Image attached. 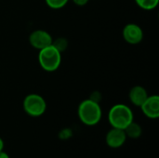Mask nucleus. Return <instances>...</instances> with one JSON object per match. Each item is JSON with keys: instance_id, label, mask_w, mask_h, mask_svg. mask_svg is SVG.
Instances as JSON below:
<instances>
[{"instance_id": "obj_1", "label": "nucleus", "mask_w": 159, "mask_h": 158, "mask_svg": "<svg viewBox=\"0 0 159 158\" xmlns=\"http://www.w3.org/2000/svg\"><path fill=\"white\" fill-rule=\"evenodd\" d=\"M77 114L81 122L87 126L97 125L102 115L99 102H96L90 99L85 100L79 104Z\"/></svg>"}, {"instance_id": "obj_2", "label": "nucleus", "mask_w": 159, "mask_h": 158, "mask_svg": "<svg viewBox=\"0 0 159 158\" xmlns=\"http://www.w3.org/2000/svg\"><path fill=\"white\" fill-rule=\"evenodd\" d=\"M108 119L113 128L125 129L133 121V113L126 104H116L110 109Z\"/></svg>"}, {"instance_id": "obj_3", "label": "nucleus", "mask_w": 159, "mask_h": 158, "mask_svg": "<svg viewBox=\"0 0 159 158\" xmlns=\"http://www.w3.org/2000/svg\"><path fill=\"white\" fill-rule=\"evenodd\" d=\"M38 61L43 70L47 72H54L61 65V53L53 45H50L39 50Z\"/></svg>"}, {"instance_id": "obj_4", "label": "nucleus", "mask_w": 159, "mask_h": 158, "mask_svg": "<svg viewBox=\"0 0 159 158\" xmlns=\"http://www.w3.org/2000/svg\"><path fill=\"white\" fill-rule=\"evenodd\" d=\"M25 113L31 116L37 117L42 115L47 109V103L44 98L38 94H29L25 97L22 103Z\"/></svg>"}, {"instance_id": "obj_5", "label": "nucleus", "mask_w": 159, "mask_h": 158, "mask_svg": "<svg viewBox=\"0 0 159 158\" xmlns=\"http://www.w3.org/2000/svg\"><path fill=\"white\" fill-rule=\"evenodd\" d=\"M29 42L33 47L40 50L52 45L53 38L50 35V34L48 33L47 31L35 30L33 33H31L29 36Z\"/></svg>"}, {"instance_id": "obj_6", "label": "nucleus", "mask_w": 159, "mask_h": 158, "mask_svg": "<svg viewBox=\"0 0 159 158\" xmlns=\"http://www.w3.org/2000/svg\"><path fill=\"white\" fill-rule=\"evenodd\" d=\"M123 37L129 44L137 45L143 39V32L139 25L129 23L123 29Z\"/></svg>"}, {"instance_id": "obj_7", "label": "nucleus", "mask_w": 159, "mask_h": 158, "mask_svg": "<svg viewBox=\"0 0 159 158\" xmlns=\"http://www.w3.org/2000/svg\"><path fill=\"white\" fill-rule=\"evenodd\" d=\"M143 113L151 119H157L159 117V96H148L145 102L141 105Z\"/></svg>"}, {"instance_id": "obj_8", "label": "nucleus", "mask_w": 159, "mask_h": 158, "mask_svg": "<svg viewBox=\"0 0 159 158\" xmlns=\"http://www.w3.org/2000/svg\"><path fill=\"white\" fill-rule=\"evenodd\" d=\"M127 140L126 133L124 129L113 128L106 135V143L109 147L116 149L123 146Z\"/></svg>"}, {"instance_id": "obj_9", "label": "nucleus", "mask_w": 159, "mask_h": 158, "mask_svg": "<svg viewBox=\"0 0 159 158\" xmlns=\"http://www.w3.org/2000/svg\"><path fill=\"white\" fill-rule=\"evenodd\" d=\"M148 93L146 89L142 86H135L133 87L129 93V98L132 104L135 106L141 107V105L145 102V100L148 98Z\"/></svg>"}, {"instance_id": "obj_10", "label": "nucleus", "mask_w": 159, "mask_h": 158, "mask_svg": "<svg viewBox=\"0 0 159 158\" xmlns=\"http://www.w3.org/2000/svg\"><path fill=\"white\" fill-rule=\"evenodd\" d=\"M127 138L129 137L131 139H138L141 137L142 135V127L138 124L135 123L134 121H132L125 129H124Z\"/></svg>"}, {"instance_id": "obj_11", "label": "nucleus", "mask_w": 159, "mask_h": 158, "mask_svg": "<svg viewBox=\"0 0 159 158\" xmlns=\"http://www.w3.org/2000/svg\"><path fill=\"white\" fill-rule=\"evenodd\" d=\"M136 4L144 10H152L157 7L159 0H135Z\"/></svg>"}, {"instance_id": "obj_12", "label": "nucleus", "mask_w": 159, "mask_h": 158, "mask_svg": "<svg viewBox=\"0 0 159 158\" xmlns=\"http://www.w3.org/2000/svg\"><path fill=\"white\" fill-rule=\"evenodd\" d=\"M52 45H53L61 53H62V52L67 48V47H68V41H67V39L64 38V37H58L57 39L53 40Z\"/></svg>"}, {"instance_id": "obj_13", "label": "nucleus", "mask_w": 159, "mask_h": 158, "mask_svg": "<svg viewBox=\"0 0 159 158\" xmlns=\"http://www.w3.org/2000/svg\"><path fill=\"white\" fill-rule=\"evenodd\" d=\"M47 5L53 9H59V8H62L69 0H45Z\"/></svg>"}, {"instance_id": "obj_14", "label": "nucleus", "mask_w": 159, "mask_h": 158, "mask_svg": "<svg viewBox=\"0 0 159 158\" xmlns=\"http://www.w3.org/2000/svg\"><path fill=\"white\" fill-rule=\"evenodd\" d=\"M71 136V130L69 129H64V130H61V139H67Z\"/></svg>"}, {"instance_id": "obj_15", "label": "nucleus", "mask_w": 159, "mask_h": 158, "mask_svg": "<svg viewBox=\"0 0 159 158\" xmlns=\"http://www.w3.org/2000/svg\"><path fill=\"white\" fill-rule=\"evenodd\" d=\"M76 6H79V7H82V6H85L88 4V2L89 0H72Z\"/></svg>"}, {"instance_id": "obj_16", "label": "nucleus", "mask_w": 159, "mask_h": 158, "mask_svg": "<svg viewBox=\"0 0 159 158\" xmlns=\"http://www.w3.org/2000/svg\"><path fill=\"white\" fill-rule=\"evenodd\" d=\"M0 158H9V156L7 153H5L4 151H1L0 152Z\"/></svg>"}, {"instance_id": "obj_17", "label": "nucleus", "mask_w": 159, "mask_h": 158, "mask_svg": "<svg viewBox=\"0 0 159 158\" xmlns=\"http://www.w3.org/2000/svg\"><path fill=\"white\" fill-rule=\"evenodd\" d=\"M3 148H4V142H3V140L0 138V152L3 151Z\"/></svg>"}]
</instances>
